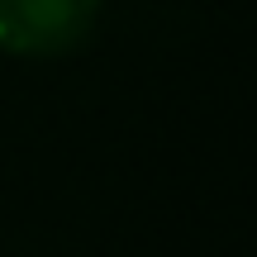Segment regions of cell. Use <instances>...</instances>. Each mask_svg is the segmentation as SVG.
<instances>
[{"label":"cell","instance_id":"cell-1","mask_svg":"<svg viewBox=\"0 0 257 257\" xmlns=\"http://www.w3.org/2000/svg\"><path fill=\"white\" fill-rule=\"evenodd\" d=\"M100 0H0V48L15 57H62L91 38Z\"/></svg>","mask_w":257,"mask_h":257}]
</instances>
